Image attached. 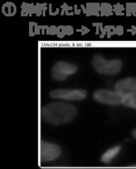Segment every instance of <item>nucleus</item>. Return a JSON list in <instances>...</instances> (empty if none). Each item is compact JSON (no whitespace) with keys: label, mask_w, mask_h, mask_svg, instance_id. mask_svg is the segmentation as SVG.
Listing matches in <instances>:
<instances>
[{"label":"nucleus","mask_w":136,"mask_h":169,"mask_svg":"<svg viewBox=\"0 0 136 169\" xmlns=\"http://www.w3.org/2000/svg\"><path fill=\"white\" fill-rule=\"evenodd\" d=\"M41 115L43 120L49 125H64L75 120L77 115V108L65 102H52L43 107Z\"/></svg>","instance_id":"obj_1"},{"label":"nucleus","mask_w":136,"mask_h":169,"mask_svg":"<svg viewBox=\"0 0 136 169\" xmlns=\"http://www.w3.org/2000/svg\"><path fill=\"white\" fill-rule=\"evenodd\" d=\"M48 25H40V28H41V34H46V28H47Z\"/></svg>","instance_id":"obj_27"},{"label":"nucleus","mask_w":136,"mask_h":169,"mask_svg":"<svg viewBox=\"0 0 136 169\" xmlns=\"http://www.w3.org/2000/svg\"><path fill=\"white\" fill-rule=\"evenodd\" d=\"M122 149V147L121 146H115L110 149H108L107 151H105L103 155L101 157V161L103 163H110L113 159H114L116 157H117V154L120 153Z\"/></svg>","instance_id":"obj_8"},{"label":"nucleus","mask_w":136,"mask_h":169,"mask_svg":"<svg viewBox=\"0 0 136 169\" xmlns=\"http://www.w3.org/2000/svg\"><path fill=\"white\" fill-rule=\"evenodd\" d=\"M125 7L121 5V4H116V5H114V12L116 16H124L125 15Z\"/></svg>","instance_id":"obj_16"},{"label":"nucleus","mask_w":136,"mask_h":169,"mask_svg":"<svg viewBox=\"0 0 136 169\" xmlns=\"http://www.w3.org/2000/svg\"><path fill=\"white\" fill-rule=\"evenodd\" d=\"M114 88L124 95L136 93V77H126L117 81L114 85Z\"/></svg>","instance_id":"obj_7"},{"label":"nucleus","mask_w":136,"mask_h":169,"mask_svg":"<svg viewBox=\"0 0 136 169\" xmlns=\"http://www.w3.org/2000/svg\"><path fill=\"white\" fill-rule=\"evenodd\" d=\"M77 32H81L82 33V35H85V34H87V33H89L90 32V29L89 28H87L86 27H85V25H82V28H80V29H77L76 30Z\"/></svg>","instance_id":"obj_22"},{"label":"nucleus","mask_w":136,"mask_h":169,"mask_svg":"<svg viewBox=\"0 0 136 169\" xmlns=\"http://www.w3.org/2000/svg\"><path fill=\"white\" fill-rule=\"evenodd\" d=\"M103 28H104V31H105L108 38L111 37L113 35H114V29H115L114 25H105Z\"/></svg>","instance_id":"obj_19"},{"label":"nucleus","mask_w":136,"mask_h":169,"mask_svg":"<svg viewBox=\"0 0 136 169\" xmlns=\"http://www.w3.org/2000/svg\"><path fill=\"white\" fill-rule=\"evenodd\" d=\"M62 8V12H61V15H66V16H73L75 14V12L73 11V7H69L67 4H64L61 7Z\"/></svg>","instance_id":"obj_15"},{"label":"nucleus","mask_w":136,"mask_h":169,"mask_svg":"<svg viewBox=\"0 0 136 169\" xmlns=\"http://www.w3.org/2000/svg\"><path fill=\"white\" fill-rule=\"evenodd\" d=\"M74 12H75V14H76V15H79L80 13H81V10L78 9L77 5H75V6H74Z\"/></svg>","instance_id":"obj_28"},{"label":"nucleus","mask_w":136,"mask_h":169,"mask_svg":"<svg viewBox=\"0 0 136 169\" xmlns=\"http://www.w3.org/2000/svg\"><path fill=\"white\" fill-rule=\"evenodd\" d=\"M49 96L54 99L81 101L87 96L85 89H54L49 92Z\"/></svg>","instance_id":"obj_6"},{"label":"nucleus","mask_w":136,"mask_h":169,"mask_svg":"<svg viewBox=\"0 0 136 169\" xmlns=\"http://www.w3.org/2000/svg\"><path fill=\"white\" fill-rule=\"evenodd\" d=\"M64 36H65L64 34H63V33H61V32H60V33H59V34L57 35V37H58V38H63V37H64Z\"/></svg>","instance_id":"obj_32"},{"label":"nucleus","mask_w":136,"mask_h":169,"mask_svg":"<svg viewBox=\"0 0 136 169\" xmlns=\"http://www.w3.org/2000/svg\"><path fill=\"white\" fill-rule=\"evenodd\" d=\"M92 65L98 74L105 75H115L119 74L122 68V61L120 59L107 60L101 55H95L92 59Z\"/></svg>","instance_id":"obj_2"},{"label":"nucleus","mask_w":136,"mask_h":169,"mask_svg":"<svg viewBox=\"0 0 136 169\" xmlns=\"http://www.w3.org/2000/svg\"><path fill=\"white\" fill-rule=\"evenodd\" d=\"M61 154L62 150L58 145L41 140L39 144V158L41 162L46 163L56 160Z\"/></svg>","instance_id":"obj_5"},{"label":"nucleus","mask_w":136,"mask_h":169,"mask_svg":"<svg viewBox=\"0 0 136 169\" xmlns=\"http://www.w3.org/2000/svg\"><path fill=\"white\" fill-rule=\"evenodd\" d=\"M127 31H128V33L130 32V33H132V35H133V36H134V35L136 34V27H135V25H132V28L128 29Z\"/></svg>","instance_id":"obj_26"},{"label":"nucleus","mask_w":136,"mask_h":169,"mask_svg":"<svg viewBox=\"0 0 136 169\" xmlns=\"http://www.w3.org/2000/svg\"><path fill=\"white\" fill-rule=\"evenodd\" d=\"M42 8H43V16L45 17L46 16V10H47V6H46V4H42Z\"/></svg>","instance_id":"obj_29"},{"label":"nucleus","mask_w":136,"mask_h":169,"mask_svg":"<svg viewBox=\"0 0 136 169\" xmlns=\"http://www.w3.org/2000/svg\"><path fill=\"white\" fill-rule=\"evenodd\" d=\"M122 105L129 108L136 109V93L124 95L122 97Z\"/></svg>","instance_id":"obj_10"},{"label":"nucleus","mask_w":136,"mask_h":169,"mask_svg":"<svg viewBox=\"0 0 136 169\" xmlns=\"http://www.w3.org/2000/svg\"><path fill=\"white\" fill-rule=\"evenodd\" d=\"M125 15L127 17L135 16L136 17V3H127L125 7Z\"/></svg>","instance_id":"obj_14"},{"label":"nucleus","mask_w":136,"mask_h":169,"mask_svg":"<svg viewBox=\"0 0 136 169\" xmlns=\"http://www.w3.org/2000/svg\"><path fill=\"white\" fill-rule=\"evenodd\" d=\"M93 27L96 28V34H99V29H101L103 28V24L102 23H93Z\"/></svg>","instance_id":"obj_24"},{"label":"nucleus","mask_w":136,"mask_h":169,"mask_svg":"<svg viewBox=\"0 0 136 169\" xmlns=\"http://www.w3.org/2000/svg\"><path fill=\"white\" fill-rule=\"evenodd\" d=\"M132 137H133L134 139H136V128L133 129L132 131Z\"/></svg>","instance_id":"obj_31"},{"label":"nucleus","mask_w":136,"mask_h":169,"mask_svg":"<svg viewBox=\"0 0 136 169\" xmlns=\"http://www.w3.org/2000/svg\"><path fill=\"white\" fill-rule=\"evenodd\" d=\"M59 28H60L61 33L67 35V36H71L75 32L73 27H71V25H59Z\"/></svg>","instance_id":"obj_17"},{"label":"nucleus","mask_w":136,"mask_h":169,"mask_svg":"<svg viewBox=\"0 0 136 169\" xmlns=\"http://www.w3.org/2000/svg\"><path fill=\"white\" fill-rule=\"evenodd\" d=\"M124 94L118 91H112L107 89H97L93 92V99L103 105L107 106H119L122 104Z\"/></svg>","instance_id":"obj_3"},{"label":"nucleus","mask_w":136,"mask_h":169,"mask_svg":"<svg viewBox=\"0 0 136 169\" xmlns=\"http://www.w3.org/2000/svg\"><path fill=\"white\" fill-rule=\"evenodd\" d=\"M60 28L59 27H56V25H51V27H47L46 34L47 35H58L60 33Z\"/></svg>","instance_id":"obj_18"},{"label":"nucleus","mask_w":136,"mask_h":169,"mask_svg":"<svg viewBox=\"0 0 136 169\" xmlns=\"http://www.w3.org/2000/svg\"><path fill=\"white\" fill-rule=\"evenodd\" d=\"M34 27H35V23L34 22H30L29 23V34L30 36H34Z\"/></svg>","instance_id":"obj_25"},{"label":"nucleus","mask_w":136,"mask_h":169,"mask_svg":"<svg viewBox=\"0 0 136 169\" xmlns=\"http://www.w3.org/2000/svg\"><path fill=\"white\" fill-rule=\"evenodd\" d=\"M2 13L7 17H13L17 13V6L13 2H7L2 7Z\"/></svg>","instance_id":"obj_11"},{"label":"nucleus","mask_w":136,"mask_h":169,"mask_svg":"<svg viewBox=\"0 0 136 169\" xmlns=\"http://www.w3.org/2000/svg\"><path fill=\"white\" fill-rule=\"evenodd\" d=\"M114 14V6L107 4V3H102L100 6V15L103 17H109Z\"/></svg>","instance_id":"obj_13"},{"label":"nucleus","mask_w":136,"mask_h":169,"mask_svg":"<svg viewBox=\"0 0 136 169\" xmlns=\"http://www.w3.org/2000/svg\"><path fill=\"white\" fill-rule=\"evenodd\" d=\"M34 33H35V35H39V34H41V28H40V25H38L36 23H35V27H34Z\"/></svg>","instance_id":"obj_23"},{"label":"nucleus","mask_w":136,"mask_h":169,"mask_svg":"<svg viewBox=\"0 0 136 169\" xmlns=\"http://www.w3.org/2000/svg\"><path fill=\"white\" fill-rule=\"evenodd\" d=\"M114 34H115V35H118V36L124 35V27H122V25H117V27H115Z\"/></svg>","instance_id":"obj_21"},{"label":"nucleus","mask_w":136,"mask_h":169,"mask_svg":"<svg viewBox=\"0 0 136 169\" xmlns=\"http://www.w3.org/2000/svg\"><path fill=\"white\" fill-rule=\"evenodd\" d=\"M21 16L25 17V16H32L35 14V5L34 4H28V3H23L21 5Z\"/></svg>","instance_id":"obj_12"},{"label":"nucleus","mask_w":136,"mask_h":169,"mask_svg":"<svg viewBox=\"0 0 136 169\" xmlns=\"http://www.w3.org/2000/svg\"><path fill=\"white\" fill-rule=\"evenodd\" d=\"M52 7H53V6H52L51 4H49L48 9H49V15H50V16H54V12H53V10H52Z\"/></svg>","instance_id":"obj_30"},{"label":"nucleus","mask_w":136,"mask_h":169,"mask_svg":"<svg viewBox=\"0 0 136 169\" xmlns=\"http://www.w3.org/2000/svg\"><path fill=\"white\" fill-rule=\"evenodd\" d=\"M78 67L72 63L58 61L52 67L51 76L54 81L62 82L65 80L69 75L77 73Z\"/></svg>","instance_id":"obj_4"},{"label":"nucleus","mask_w":136,"mask_h":169,"mask_svg":"<svg viewBox=\"0 0 136 169\" xmlns=\"http://www.w3.org/2000/svg\"><path fill=\"white\" fill-rule=\"evenodd\" d=\"M35 15L37 17H40L43 15V8L42 4H36L35 5Z\"/></svg>","instance_id":"obj_20"},{"label":"nucleus","mask_w":136,"mask_h":169,"mask_svg":"<svg viewBox=\"0 0 136 169\" xmlns=\"http://www.w3.org/2000/svg\"><path fill=\"white\" fill-rule=\"evenodd\" d=\"M100 6L99 3H87L85 7L84 5L81 6V8L83 9V12L86 16H100Z\"/></svg>","instance_id":"obj_9"}]
</instances>
